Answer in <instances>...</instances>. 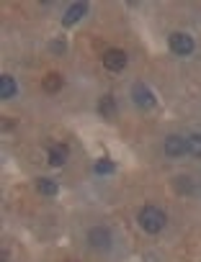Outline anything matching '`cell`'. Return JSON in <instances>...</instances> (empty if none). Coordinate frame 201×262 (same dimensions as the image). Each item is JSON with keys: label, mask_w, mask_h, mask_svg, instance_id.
<instances>
[{"label": "cell", "mask_w": 201, "mask_h": 262, "mask_svg": "<svg viewBox=\"0 0 201 262\" xmlns=\"http://www.w3.org/2000/svg\"><path fill=\"white\" fill-rule=\"evenodd\" d=\"M36 190L49 198V195H57V193H59V185H57L52 178H39V180H36Z\"/></svg>", "instance_id": "12"}, {"label": "cell", "mask_w": 201, "mask_h": 262, "mask_svg": "<svg viewBox=\"0 0 201 262\" xmlns=\"http://www.w3.org/2000/svg\"><path fill=\"white\" fill-rule=\"evenodd\" d=\"M175 190L178 193H191L193 188H191V180L188 178H175Z\"/></svg>", "instance_id": "15"}, {"label": "cell", "mask_w": 201, "mask_h": 262, "mask_svg": "<svg viewBox=\"0 0 201 262\" xmlns=\"http://www.w3.org/2000/svg\"><path fill=\"white\" fill-rule=\"evenodd\" d=\"M163 149L168 157L178 160L183 155H188V137H180V134H168L165 142H163Z\"/></svg>", "instance_id": "4"}, {"label": "cell", "mask_w": 201, "mask_h": 262, "mask_svg": "<svg viewBox=\"0 0 201 262\" xmlns=\"http://www.w3.org/2000/svg\"><path fill=\"white\" fill-rule=\"evenodd\" d=\"M100 62H104V67H106L109 72H122L129 59H127V52H124V49H116V47H114V49H106V52H104Z\"/></svg>", "instance_id": "5"}, {"label": "cell", "mask_w": 201, "mask_h": 262, "mask_svg": "<svg viewBox=\"0 0 201 262\" xmlns=\"http://www.w3.org/2000/svg\"><path fill=\"white\" fill-rule=\"evenodd\" d=\"M168 47H170L173 54L188 57V54L193 52V39H191L188 34H183V31H173V34L168 36Z\"/></svg>", "instance_id": "3"}, {"label": "cell", "mask_w": 201, "mask_h": 262, "mask_svg": "<svg viewBox=\"0 0 201 262\" xmlns=\"http://www.w3.org/2000/svg\"><path fill=\"white\" fill-rule=\"evenodd\" d=\"M165 224H168V216H165V211H163L160 206L147 203V206L139 211V226H142L147 234H160V231L165 229Z\"/></svg>", "instance_id": "1"}, {"label": "cell", "mask_w": 201, "mask_h": 262, "mask_svg": "<svg viewBox=\"0 0 201 262\" xmlns=\"http://www.w3.org/2000/svg\"><path fill=\"white\" fill-rule=\"evenodd\" d=\"M132 100L139 108H152L155 105V93L145 85V82H134L132 85Z\"/></svg>", "instance_id": "6"}, {"label": "cell", "mask_w": 201, "mask_h": 262, "mask_svg": "<svg viewBox=\"0 0 201 262\" xmlns=\"http://www.w3.org/2000/svg\"><path fill=\"white\" fill-rule=\"evenodd\" d=\"M98 113L106 116V118H111V116L116 113V98H114V95H104V98L98 100Z\"/></svg>", "instance_id": "11"}, {"label": "cell", "mask_w": 201, "mask_h": 262, "mask_svg": "<svg viewBox=\"0 0 201 262\" xmlns=\"http://www.w3.org/2000/svg\"><path fill=\"white\" fill-rule=\"evenodd\" d=\"M88 13V3H72L67 11H65V16H62V24L65 26H75L83 16Z\"/></svg>", "instance_id": "7"}, {"label": "cell", "mask_w": 201, "mask_h": 262, "mask_svg": "<svg viewBox=\"0 0 201 262\" xmlns=\"http://www.w3.org/2000/svg\"><path fill=\"white\" fill-rule=\"evenodd\" d=\"M88 244H90L93 249H100V252L111 249V244H114L111 229H109V226H93V229L88 231Z\"/></svg>", "instance_id": "2"}, {"label": "cell", "mask_w": 201, "mask_h": 262, "mask_svg": "<svg viewBox=\"0 0 201 262\" xmlns=\"http://www.w3.org/2000/svg\"><path fill=\"white\" fill-rule=\"evenodd\" d=\"M62 85H65V80H62V75H57V72H49V75L42 80V88H44V93H49V95L59 93Z\"/></svg>", "instance_id": "10"}, {"label": "cell", "mask_w": 201, "mask_h": 262, "mask_svg": "<svg viewBox=\"0 0 201 262\" xmlns=\"http://www.w3.org/2000/svg\"><path fill=\"white\" fill-rule=\"evenodd\" d=\"M16 93H18V85H16V80H13L11 75L0 77V98L11 100V98H16Z\"/></svg>", "instance_id": "9"}, {"label": "cell", "mask_w": 201, "mask_h": 262, "mask_svg": "<svg viewBox=\"0 0 201 262\" xmlns=\"http://www.w3.org/2000/svg\"><path fill=\"white\" fill-rule=\"evenodd\" d=\"M67 147L65 144H57V147H49V155H47V162L52 165V167H62L65 162H67Z\"/></svg>", "instance_id": "8"}, {"label": "cell", "mask_w": 201, "mask_h": 262, "mask_svg": "<svg viewBox=\"0 0 201 262\" xmlns=\"http://www.w3.org/2000/svg\"><path fill=\"white\" fill-rule=\"evenodd\" d=\"M93 170H95L98 175H111V172L116 170V165H114L109 157H104V160H98V162L93 165Z\"/></svg>", "instance_id": "13"}, {"label": "cell", "mask_w": 201, "mask_h": 262, "mask_svg": "<svg viewBox=\"0 0 201 262\" xmlns=\"http://www.w3.org/2000/svg\"><path fill=\"white\" fill-rule=\"evenodd\" d=\"M188 155L201 160V134H191L188 137Z\"/></svg>", "instance_id": "14"}]
</instances>
